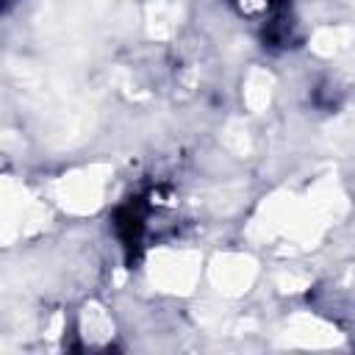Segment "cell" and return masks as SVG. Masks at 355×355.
Returning a JSON list of instances; mask_svg holds the SVG:
<instances>
[{"mask_svg": "<svg viewBox=\"0 0 355 355\" xmlns=\"http://www.w3.org/2000/svg\"><path fill=\"white\" fill-rule=\"evenodd\" d=\"M144 219H147V208L141 205V197H130L114 216V227L122 239V247L128 250V258L141 247V236H144Z\"/></svg>", "mask_w": 355, "mask_h": 355, "instance_id": "6da1fadb", "label": "cell"}]
</instances>
